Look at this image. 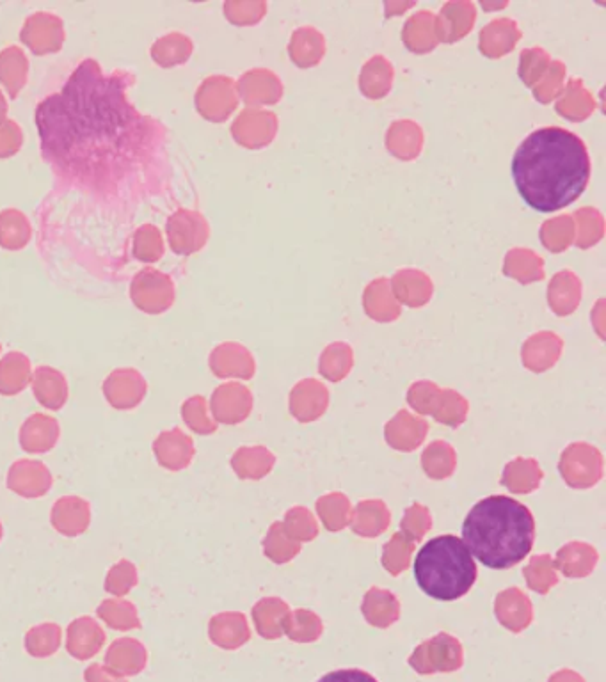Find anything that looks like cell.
Masks as SVG:
<instances>
[{
    "mask_svg": "<svg viewBox=\"0 0 606 682\" xmlns=\"http://www.w3.org/2000/svg\"><path fill=\"white\" fill-rule=\"evenodd\" d=\"M598 560V551L591 544L569 542L559 549L553 562L566 578H587L596 569Z\"/></svg>",
    "mask_w": 606,
    "mask_h": 682,
    "instance_id": "18",
    "label": "cell"
},
{
    "mask_svg": "<svg viewBox=\"0 0 606 682\" xmlns=\"http://www.w3.org/2000/svg\"><path fill=\"white\" fill-rule=\"evenodd\" d=\"M137 585L136 565L128 560H120L118 564L112 565L111 571L107 572L105 578V592L114 597H125V595Z\"/></svg>",
    "mask_w": 606,
    "mask_h": 682,
    "instance_id": "43",
    "label": "cell"
},
{
    "mask_svg": "<svg viewBox=\"0 0 606 682\" xmlns=\"http://www.w3.org/2000/svg\"><path fill=\"white\" fill-rule=\"evenodd\" d=\"M105 633L102 626L91 617H79L73 620L66 631V649L72 658L79 661L93 658L102 651Z\"/></svg>",
    "mask_w": 606,
    "mask_h": 682,
    "instance_id": "11",
    "label": "cell"
},
{
    "mask_svg": "<svg viewBox=\"0 0 606 682\" xmlns=\"http://www.w3.org/2000/svg\"><path fill=\"white\" fill-rule=\"evenodd\" d=\"M182 416L187 427L194 430L196 434L208 436L217 430L216 421L208 416L207 400L203 397L189 398L182 407Z\"/></svg>",
    "mask_w": 606,
    "mask_h": 682,
    "instance_id": "42",
    "label": "cell"
},
{
    "mask_svg": "<svg viewBox=\"0 0 606 682\" xmlns=\"http://www.w3.org/2000/svg\"><path fill=\"white\" fill-rule=\"evenodd\" d=\"M276 457L265 446H242L233 453L232 468L240 480H262L271 473Z\"/></svg>",
    "mask_w": 606,
    "mask_h": 682,
    "instance_id": "22",
    "label": "cell"
},
{
    "mask_svg": "<svg viewBox=\"0 0 606 682\" xmlns=\"http://www.w3.org/2000/svg\"><path fill=\"white\" fill-rule=\"evenodd\" d=\"M352 363L351 347L345 343H333L320 356L319 372L327 381L340 382L351 372Z\"/></svg>",
    "mask_w": 606,
    "mask_h": 682,
    "instance_id": "37",
    "label": "cell"
},
{
    "mask_svg": "<svg viewBox=\"0 0 606 682\" xmlns=\"http://www.w3.org/2000/svg\"><path fill=\"white\" fill-rule=\"evenodd\" d=\"M148 663V651L134 638H120L112 643L105 654V667L114 674L137 675L143 672Z\"/></svg>",
    "mask_w": 606,
    "mask_h": 682,
    "instance_id": "15",
    "label": "cell"
},
{
    "mask_svg": "<svg viewBox=\"0 0 606 682\" xmlns=\"http://www.w3.org/2000/svg\"><path fill=\"white\" fill-rule=\"evenodd\" d=\"M390 521V510L384 501H359L358 507L352 510L351 528L363 539H374L388 530Z\"/></svg>",
    "mask_w": 606,
    "mask_h": 682,
    "instance_id": "20",
    "label": "cell"
},
{
    "mask_svg": "<svg viewBox=\"0 0 606 682\" xmlns=\"http://www.w3.org/2000/svg\"><path fill=\"white\" fill-rule=\"evenodd\" d=\"M327 405L329 393L326 386L315 379L299 382L290 393V413L301 423L319 420L326 413Z\"/></svg>",
    "mask_w": 606,
    "mask_h": 682,
    "instance_id": "12",
    "label": "cell"
},
{
    "mask_svg": "<svg viewBox=\"0 0 606 682\" xmlns=\"http://www.w3.org/2000/svg\"><path fill=\"white\" fill-rule=\"evenodd\" d=\"M153 453L160 466L169 471H182L194 459V443L180 429L166 430L153 441Z\"/></svg>",
    "mask_w": 606,
    "mask_h": 682,
    "instance_id": "10",
    "label": "cell"
},
{
    "mask_svg": "<svg viewBox=\"0 0 606 682\" xmlns=\"http://www.w3.org/2000/svg\"><path fill=\"white\" fill-rule=\"evenodd\" d=\"M429 434V423L415 416V414L407 413V411H399L397 416H393L384 429V437L386 443L399 452H415L418 446L422 445L425 437Z\"/></svg>",
    "mask_w": 606,
    "mask_h": 682,
    "instance_id": "8",
    "label": "cell"
},
{
    "mask_svg": "<svg viewBox=\"0 0 606 682\" xmlns=\"http://www.w3.org/2000/svg\"><path fill=\"white\" fill-rule=\"evenodd\" d=\"M253 409L249 389L237 382L223 384L212 395V414L223 425H237L248 418Z\"/></svg>",
    "mask_w": 606,
    "mask_h": 682,
    "instance_id": "7",
    "label": "cell"
},
{
    "mask_svg": "<svg viewBox=\"0 0 606 682\" xmlns=\"http://www.w3.org/2000/svg\"><path fill=\"white\" fill-rule=\"evenodd\" d=\"M61 635H63L61 627L52 622L32 627L25 635V651L29 652L32 658H48L59 651Z\"/></svg>",
    "mask_w": 606,
    "mask_h": 682,
    "instance_id": "35",
    "label": "cell"
},
{
    "mask_svg": "<svg viewBox=\"0 0 606 682\" xmlns=\"http://www.w3.org/2000/svg\"><path fill=\"white\" fill-rule=\"evenodd\" d=\"M431 528V512H429V508L423 507L420 503H415V505L407 508L406 514L402 517V523H400V530H402L400 533H404L407 539H411L413 542H420Z\"/></svg>",
    "mask_w": 606,
    "mask_h": 682,
    "instance_id": "44",
    "label": "cell"
},
{
    "mask_svg": "<svg viewBox=\"0 0 606 682\" xmlns=\"http://www.w3.org/2000/svg\"><path fill=\"white\" fill-rule=\"evenodd\" d=\"M523 574L527 579L528 588L537 594L546 595L559 583L557 567L550 555L534 556L530 564L523 569Z\"/></svg>",
    "mask_w": 606,
    "mask_h": 682,
    "instance_id": "36",
    "label": "cell"
},
{
    "mask_svg": "<svg viewBox=\"0 0 606 682\" xmlns=\"http://www.w3.org/2000/svg\"><path fill=\"white\" fill-rule=\"evenodd\" d=\"M31 381V363L20 352H11L0 361V395H16Z\"/></svg>",
    "mask_w": 606,
    "mask_h": 682,
    "instance_id": "27",
    "label": "cell"
},
{
    "mask_svg": "<svg viewBox=\"0 0 606 682\" xmlns=\"http://www.w3.org/2000/svg\"><path fill=\"white\" fill-rule=\"evenodd\" d=\"M52 484H54L52 473L41 460H18L9 469V491L27 500H36L45 496Z\"/></svg>",
    "mask_w": 606,
    "mask_h": 682,
    "instance_id": "6",
    "label": "cell"
},
{
    "mask_svg": "<svg viewBox=\"0 0 606 682\" xmlns=\"http://www.w3.org/2000/svg\"><path fill=\"white\" fill-rule=\"evenodd\" d=\"M544 246L551 251H562L566 249L573 240V221L571 217H560L555 221H550L543 226L541 231Z\"/></svg>",
    "mask_w": 606,
    "mask_h": 682,
    "instance_id": "47",
    "label": "cell"
},
{
    "mask_svg": "<svg viewBox=\"0 0 606 682\" xmlns=\"http://www.w3.org/2000/svg\"><path fill=\"white\" fill-rule=\"evenodd\" d=\"M50 521L64 537H79L89 528L91 507L79 496H64L54 503Z\"/></svg>",
    "mask_w": 606,
    "mask_h": 682,
    "instance_id": "13",
    "label": "cell"
},
{
    "mask_svg": "<svg viewBox=\"0 0 606 682\" xmlns=\"http://www.w3.org/2000/svg\"><path fill=\"white\" fill-rule=\"evenodd\" d=\"M317 682H379L374 675L368 674L365 670L358 668H345V670H335L324 675Z\"/></svg>",
    "mask_w": 606,
    "mask_h": 682,
    "instance_id": "50",
    "label": "cell"
},
{
    "mask_svg": "<svg viewBox=\"0 0 606 682\" xmlns=\"http://www.w3.org/2000/svg\"><path fill=\"white\" fill-rule=\"evenodd\" d=\"M391 68L383 57H374L361 73V91L368 98H381L390 91Z\"/></svg>",
    "mask_w": 606,
    "mask_h": 682,
    "instance_id": "39",
    "label": "cell"
},
{
    "mask_svg": "<svg viewBox=\"0 0 606 682\" xmlns=\"http://www.w3.org/2000/svg\"><path fill=\"white\" fill-rule=\"evenodd\" d=\"M544 473L534 459H514L503 469L502 485L512 494H530L543 482Z\"/></svg>",
    "mask_w": 606,
    "mask_h": 682,
    "instance_id": "25",
    "label": "cell"
},
{
    "mask_svg": "<svg viewBox=\"0 0 606 682\" xmlns=\"http://www.w3.org/2000/svg\"><path fill=\"white\" fill-rule=\"evenodd\" d=\"M264 553L274 564H288L301 553V542L292 539L283 523H274L264 540Z\"/></svg>",
    "mask_w": 606,
    "mask_h": 682,
    "instance_id": "34",
    "label": "cell"
},
{
    "mask_svg": "<svg viewBox=\"0 0 606 682\" xmlns=\"http://www.w3.org/2000/svg\"><path fill=\"white\" fill-rule=\"evenodd\" d=\"M105 398L114 409L127 411L141 404L146 393V382L136 370H116L104 384Z\"/></svg>",
    "mask_w": 606,
    "mask_h": 682,
    "instance_id": "9",
    "label": "cell"
},
{
    "mask_svg": "<svg viewBox=\"0 0 606 682\" xmlns=\"http://www.w3.org/2000/svg\"><path fill=\"white\" fill-rule=\"evenodd\" d=\"M464 546L482 565L511 569L534 548L535 519L530 508L507 496H489L471 508L463 524Z\"/></svg>",
    "mask_w": 606,
    "mask_h": 682,
    "instance_id": "2",
    "label": "cell"
},
{
    "mask_svg": "<svg viewBox=\"0 0 606 682\" xmlns=\"http://www.w3.org/2000/svg\"><path fill=\"white\" fill-rule=\"evenodd\" d=\"M290 613L292 611L288 608V604L278 597H265L262 601H258L253 608V620H255L258 633L267 640H274L283 635Z\"/></svg>",
    "mask_w": 606,
    "mask_h": 682,
    "instance_id": "23",
    "label": "cell"
},
{
    "mask_svg": "<svg viewBox=\"0 0 606 682\" xmlns=\"http://www.w3.org/2000/svg\"><path fill=\"white\" fill-rule=\"evenodd\" d=\"M317 514L329 532H342L352 521V505L342 492H329L317 500Z\"/></svg>",
    "mask_w": 606,
    "mask_h": 682,
    "instance_id": "29",
    "label": "cell"
},
{
    "mask_svg": "<svg viewBox=\"0 0 606 682\" xmlns=\"http://www.w3.org/2000/svg\"><path fill=\"white\" fill-rule=\"evenodd\" d=\"M285 532L297 542H310L319 535V526L308 508H290L283 521Z\"/></svg>",
    "mask_w": 606,
    "mask_h": 682,
    "instance_id": "41",
    "label": "cell"
},
{
    "mask_svg": "<svg viewBox=\"0 0 606 682\" xmlns=\"http://www.w3.org/2000/svg\"><path fill=\"white\" fill-rule=\"evenodd\" d=\"M416 542L407 539L404 533H395L383 548V567L391 576H399L409 569L411 556L415 553Z\"/></svg>",
    "mask_w": 606,
    "mask_h": 682,
    "instance_id": "38",
    "label": "cell"
},
{
    "mask_svg": "<svg viewBox=\"0 0 606 682\" xmlns=\"http://www.w3.org/2000/svg\"><path fill=\"white\" fill-rule=\"evenodd\" d=\"M518 38L519 32L512 20H496L482 31L480 48L486 56L500 57L505 52H511Z\"/></svg>",
    "mask_w": 606,
    "mask_h": 682,
    "instance_id": "32",
    "label": "cell"
},
{
    "mask_svg": "<svg viewBox=\"0 0 606 682\" xmlns=\"http://www.w3.org/2000/svg\"><path fill=\"white\" fill-rule=\"evenodd\" d=\"M32 389H34V395L38 398V402L50 411H59L66 404L68 386H66L63 375L54 368H48V366L38 368L34 373Z\"/></svg>",
    "mask_w": 606,
    "mask_h": 682,
    "instance_id": "26",
    "label": "cell"
},
{
    "mask_svg": "<svg viewBox=\"0 0 606 682\" xmlns=\"http://www.w3.org/2000/svg\"><path fill=\"white\" fill-rule=\"evenodd\" d=\"M562 73H564V68H562V64L553 63V66H551L550 79L546 80L543 86H539V89H537V96H539V100H541L543 104H546V102H550L551 98L555 96V93L559 91V88H555V86H550V84H553L555 80H560V75H562Z\"/></svg>",
    "mask_w": 606,
    "mask_h": 682,
    "instance_id": "51",
    "label": "cell"
},
{
    "mask_svg": "<svg viewBox=\"0 0 606 682\" xmlns=\"http://www.w3.org/2000/svg\"><path fill=\"white\" fill-rule=\"evenodd\" d=\"M322 627V620L313 611L301 608L290 613L285 631L296 642H313L319 638Z\"/></svg>",
    "mask_w": 606,
    "mask_h": 682,
    "instance_id": "40",
    "label": "cell"
},
{
    "mask_svg": "<svg viewBox=\"0 0 606 682\" xmlns=\"http://www.w3.org/2000/svg\"><path fill=\"white\" fill-rule=\"evenodd\" d=\"M495 613L500 624L511 629L512 633H521L534 619V608L530 599L516 587L507 588L496 595Z\"/></svg>",
    "mask_w": 606,
    "mask_h": 682,
    "instance_id": "14",
    "label": "cell"
},
{
    "mask_svg": "<svg viewBox=\"0 0 606 682\" xmlns=\"http://www.w3.org/2000/svg\"><path fill=\"white\" fill-rule=\"evenodd\" d=\"M2 535H4V528H2V523H0V540H2Z\"/></svg>",
    "mask_w": 606,
    "mask_h": 682,
    "instance_id": "53",
    "label": "cell"
},
{
    "mask_svg": "<svg viewBox=\"0 0 606 682\" xmlns=\"http://www.w3.org/2000/svg\"><path fill=\"white\" fill-rule=\"evenodd\" d=\"M210 640L223 647V649H237L240 645L248 642L251 631H249L248 620L242 613H219L210 620L208 626Z\"/></svg>",
    "mask_w": 606,
    "mask_h": 682,
    "instance_id": "21",
    "label": "cell"
},
{
    "mask_svg": "<svg viewBox=\"0 0 606 682\" xmlns=\"http://www.w3.org/2000/svg\"><path fill=\"white\" fill-rule=\"evenodd\" d=\"M466 8L468 4H447L441 11V16L434 18L436 38L439 36L441 40L452 43L464 34H468L473 24V8L468 13H464Z\"/></svg>",
    "mask_w": 606,
    "mask_h": 682,
    "instance_id": "28",
    "label": "cell"
},
{
    "mask_svg": "<svg viewBox=\"0 0 606 682\" xmlns=\"http://www.w3.org/2000/svg\"><path fill=\"white\" fill-rule=\"evenodd\" d=\"M406 281H409V288H404V286H393L395 294L399 297L400 301L406 302L409 306H420V304H425L429 301V295H431V281L425 278L423 274H418L415 270H406L402 272Z\"/></svg>",
    "mask_w": 606,
    "mask_h": 682,
    "instance_id": "45",
    "label": "cell"
},
{
    "mask_svg": "<svg viewBox=\"0 0 606 682\" xmlns=\"http://www.w3.org/2000/svg\"><path fill=\"white\" fill-rule=\"evenodd\" d=\"M463 663V649L457 638L439 633L416 649L411 665L420 674L454 672Z\"/></svg>",
    "mask_w": 606,
    "mask_h": 682,
    "instance_id": "5",
    "label": "cell"
},
{
    "mask_svg": "<svg viewBox=\"0 0 606 682\" xmlns=\"http://www.w3.org/2000/svg\"><path fill=\"white\" fill-rule=\"evenodd\" d=\"M560 475L573 489H591L603 478V455L596 446L573 443L560 455Z\"/></svg>",
    "mask_w": 606,
    "mask_h": 682,
    "instance_id": "4",
    "label": "cell"
},
{
    "mask_svg": "<svg viewBox=\"0 0 606 682\" xmlns=\"http://www.w3.org/2000/svg\"><path fill=\"white\" fill-rule=\"evenodd\" d=\"M98 617L104 620L107 626L116 629V631H130V629H139L141 627V620H139V613H137L136 604L125 601V599H107L104 603L98 606Z\"/></svg>",
    "mask_w": 606,
    "mask_h": 682,
    "instance_id": "33",
    "label": "cell"
},
{
    "mask_svg": "<svg viewBox=\"0 0 606 682\" xmlns=\"http://www.w3.org/2000/svg\"><path fill=\"white\" fill-rule=\"evenodd\" d=\"M210 368L217 377L251 379L255 373V361L244 347L235 343H226L212 352Z\"/></svg>",
    "mask_w": 606,
    "mask_h": 682,
    "instance_id": "17",
    "label": "cell"
},
{
    "mask_svg": "<svg viewBox=\"0 0 606 682\" xmlns=\"http://www.w3.org/2000/svg\"><path fill=\"white\" fill-rule=\"evenodd\" d=\"M564 295L569 297V301L573 302L575 306H578V302H580V281L571 272H562L559 276H555L550 290H548L551 308L555 310L557 315H560Z\"/></svg>",
    "mask_w": 606,
    "mask_h": 682,
    "instance_id": "46",
    "label": "cell"
},
{
    "mask_svg": "<svg viewBox=\"0 0 606 682\" xmlns=\"http://www.w3.org/2000/svg\"><path fill=\"white\" fill-rule=\"evenodd\" d=\"M84 679L86 682H127L121 675L114 674L109 668L102 667V665H91L88 670L84 672Z\"/></svg>",
    "mask_w": 606,
    "mask_h": 682,
    "instance_id": "52",
    "label": "cell"
},
{
    "mask_svg": "<svg viewBox=\"0 0 606 682\" xmlns=\"http://www.w3.org/2000/svg\"><path fill=\"white\" fill-rule=\"evenodd\" d=\"M439 391L441 389L434 382H415L407 393V402L420 416L431 414L432 405H434V400L438 398Z\"/></svg>",
    "mask_w": 606,
    "mask_h": 682,
    "instance_id": "48",
    "label": "cell"
},
{
    "mask_svg": "<svg viewBox=\"0 0 606 682\" xmlns=\"http://www.w3.org/2000/svg\"><path fill=\"white\" fill-rule=\"evenodd\" d=\"M422 468L432 480H445L454 475L457 468V455L454 446L445 441H434L422 453Z\"/></svg>",
    "mask_w": 606,
    "mask_h": 682,
    "instance_id": "31",
    "label": "cell"
},
{
    "mask_svg": "<svg viewBox=\"0 0 606 682\" xmlns=\"http://www.w3.org/2000/svg\"><path fill=\"white\" fill-rule=\"evenodd\" d=\"M550 57L544 54L543 50L535 48V50H527L521 56V63H519V75L527 82L528 86L534 84V80L541 79V75L546 72Z\"/></svg>",
    "mask_w": 606,
    "mask_h": 682,
    "instance_id": "49",
    "label": "cell"
},
{
    "mask_svg": "<svg viewBox=\"0 0 606 682\" xmlns=\"http://www.w3.org/2000/svg\"><path fill=\"white\" fill-rule=\"evenodd\" d=\"M59 423L52 416L34 414L20 429V446L27 453H47L59 441Z\"/></svg>",
    "mask_w": 606,
    "mask_h": 682,
    "instance_id": "16",
    "label": "cell"
},
{
    "mask_svg": "<svg viewBox=\"0 0 606 682\" xmlns=\"http://www.w3.org/2000/svg\"><path fill=\"white\" fill-rule=\"evenodd\" d=\"M512 176L527 205L557 212L585 191L591 178L589 151L578 135L564 128H541L519 144Z\"/></svg>",
    "mask_w": 606,
    "mask_h": 682,
    "instance_id": "1",
    "label": "cell"
},
{
    "mask_svg": "<svg viewBox=\"0 0 606 682\" xmlns=\"http://www.w3.org/2000/svg\"><path fill=\"white\" fill-rule=\"evenodd\" d=\"M468 411H470V405L466 398L461 397L454 389H441L432 405L431 416L438 423L457 429L466 421Z\"/></svg>",
    "mask_w": 606,
    "mask_h": 682,
    "instance_id": "30",
    "label": "cell"
},
{
    "mask_svg": "<svg viewBox=\"0 0 606 682\" xmlns=\"http://www.w3.org/2000/svg\"><path fill=\"white\" fill-rule=\"evenodd\" d=\"M562 340L557 334L539 333L528 338L523 347V363L530 372L543 373L559 361Z\"/></svg>",
    "mask_w": 606,
    "mask_h": 682,
    "instance_id": "19",
    "label": "cell"
},
{
    "mask_svg": "<svg viewBox=\"0 0 606 682\" xmlns=\"http://www.w3.org/2000/svg\"><path fill=\"white\" fill-rule=\"evenodd\" d=\"M479 569L463 540L439 535L423 544L415 560L418 587L436 601H457L470 592Z\"/></svg>",
    "mask_w": 606,
    "mask_h": 682,
    "instance_id": "3",
    "label": "cell"
},
{
    "mask_svg": "<svg viewBox=\"0 0 606 682\" xmlns=\"http://www.w3.org/2000/svg\"><path fill=\"white\" fill-rule=\"evenodd\" d=\"M361 611L365 615V619L375 627L386 629L390 627L393 622H397L400 617V603L395 595L391 594L390 590L384 588H370L363 603H361Z\"/></svg>",
    "mask_w": 606,
    "mask_h": 682,
    "instance_id": "24",
    "label": "cell"
}]
</instances>
